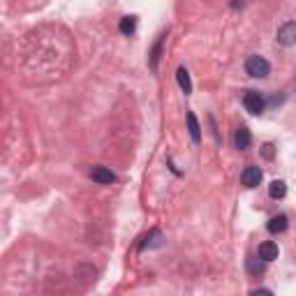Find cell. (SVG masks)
Segmentation results:
<instances>
[{"instance_id": "6da1fadb", "label": "cell", "mask_w": 296, "mask_h": 296, "mask_svg": "<svg viewBox=\"0 0 296 296\" xmlns=\"http://www.w3.org/2000/svg\"><path fill=\"white\" fill-rule=\"evenodd\" d=\"M245 72L250 76H255V79H266V76L271 74V65L262 56H250L245 61Z\"/></svg>"}, {"instance_id": "7a4b0ae2", "label": "cell", "mask_w": 296, "mask_h": 296, "mask_svg": "<svg viewBox=\"0 0 296 296\" xmlns=\"http://www.w3.org/2000/svg\"><path fill=\"white\" fill-rule=\"evenodd\" d=\"M243 104H245V109H248V114L259 116V114H264L266 99H264V95H262V93L248 91V93H245V98H243Z\"/></svg>"}, {"instance_id": "3957f363", "label": "cell", "mask_w": 296, "mask_h": 296, "mask_svg": "<svg viewBox=\"0 0 296 296\" xmlns=\"http://www.w3.org/2000/svg\"><path fill=\"white\" fill-rule=\"evenodd\" d=\"M278 42L282 46H294L296 44V21H287L278 31Z\"/></svg>"}, {"instance_id": "277c9868", "label": "cell", "mask_w": 296, "mask_h": 296, "mask_svg": "<svg viewBox=\"0 0 296 296\" xmlns=\"http://www.w3.org/2000/svg\"><path fill=\"white\" fill-rule=\"evenodd\" d=\"M262 178H264V174H262L259 167H245L243 174H241V181H243L245 188H257L262 183Z\"/></svg>"}, {"instance_id": "5b68a950", "label": "cell", "mask_w": 296, "mask_h": 296, "mask_svg": "<svg viewBox=\"0 0 296 296\" xmlns=\"http://www.w3.org/2000/svg\"><path fill=\"white\" fill-rule=\"evenodd\" d=\"M91 178L95 183H99V185H109V183L116 181V174L111 171V169H106V167H93Z\"/></svg>"}, {"instance_id": "8992f818", "label": "cell", "mask_w": 296, "mask_h": 296, "mask_svg": "<svg viewBox=\"0 0 296 296\" xmlns=\"http://www.w3.org/2000/svg\"><path fill=\"white\" fill-rule=\"evenodd\" d=\"M257 255H259V259H264L266 264H268V262H273V259H278L280 250H278V245H275L273 241H264V243L259 245Z\"/></svg>"}, {"instance_id": "52a82bcc", "label": "cell", "mask_w": 296, "mask_h": 296, "mask_svg": "<svg viewBox=\"0 0 296 296\" xmlns=\"http://www.w3.org/2000/svg\"><path fill=\"white\" fill-rule=\"evenodd\" d=\"M234 144H236V148H238V151H245V148H250V144H252V134H250V130L245 128V125H241V128L236 130Z\"/></svg>"}, {"instance_id": "ba28073f", "label": "cell", "mask_w": 296, "mask_h": 296, "mask_svg": "<svg viewBox=\"0 0 296 296\" xmlns=\"http://www.w3.org/2000/svg\"><path fill=\"white\" fill-rule=\"evenodd\" d=\"M289 227V220H287V215H273L271 220H268V225H266V229L271 231V234H282L285 229Z\"/></svg>"}, {"instance_id": "9c48e42d", "label": "cell", "mask_w": 296, "mask_h": 296, "mask_svg": "<svg viewBox=\"0 0 296 296\" xmlns=\"http://www.w3.org/2000/svg\"><path fill=\"white\" fill-rule=\"evenodd\" d=\"M176 81H178V86H181V91L185 93V95H190V93H192V81H190L188 69H185V67L176 69Z\"/></svg>"}, {"instance_id": "30bf717a", "label": "cell", "mask_w": 296, "mask_h": 296, "mask_svg": "<svg viewBox=\"0 0 296 296\" xmlns=\"http://www.w3.org/2000/svg\"><path fill=\"white\" fill-rule=\"evenodd\" d=\"M188 130H190V137H192V141L195 144H199L201 141V128H199V123H197V116L192 114H188Z\"/></svg>"}, {"instance_id": "8fae6325", "label": "cell", "mask_w": 296, "mask_h": 296, "mask_svg": "<svg viewBox=\"0 0 296 296\" xmlns=\"http://www.w3.org/2000/svg\"><path fill=\"white\" fill-rule=\"evenodd\" d=\"M268 195H271V199H282L285 195H287V185H285V181H273L271 185H268Z\"/></svg>"}, {"instance_id": "7c38bea8", "label": "cell", "mask_w": 296, "mask_h": 296, "mask_svg": "<svg viewBox=\"0 0 296 296\" xmlns=\"http://www.w3.org/2000/svg\"><path fill=\"white\" fill-rule=\"evenodd\" d=\"M118 28H121L123 35H132L134 28H137V16H123L121 23H118Z\"/></svg>"}, {"instance_id": "4fadbf2b", "label": "cell", "mask_w": 296, "mask_h": 296, "mask_svg": "<svg viewBox=\"0 0 296 296\" xmlns=\"http://www.w3.org/2000/svg\"><path fill=\"white\" fill-rule=\"evenodd\" d=\"M164 37H167V33H162L158 39V44H155V49H153V58H151V67L158 69V58H160V49H162V42H164Z\"/></svg>"}, {"instance_id": "5bb4252c", "label": "cell", "mask_w": 296, "mask_h": 296, "mask_svg": "<svg viewBox=\"0 0 296 296\" xmlns=\"http://www.w3.org/2000/svg\"><path fill=\"white\" fill-rule=\"evenodd\" d=\"M264 264L266 262H262V264H255V259H248V268H250L252 273H264Z\"/></svg>"}, {"instance_id": "9a60e30c", "label": "cell", "mask_w": 296, "mask_h": 296, "mask_svg": "<svg viewBox=\"0 0 296 296\" xmlns=\"http://www.w3.org/2000/svg\"><path fill=\"white\" fill-rule=\"evenodd\" d=\"M262 155H264L266 160L273 158V144H264V146H262Z\"/></svg>"}]
</instances>
